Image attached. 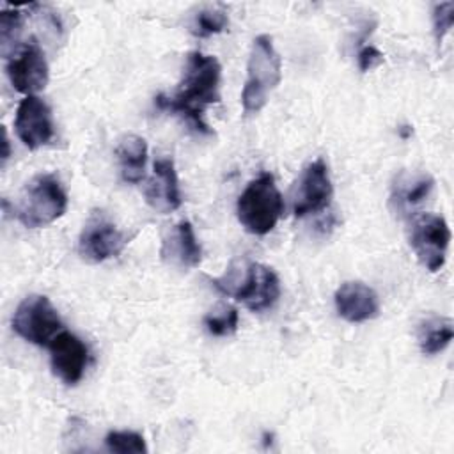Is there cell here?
I'll return each instance as SVG.
<instances>
[{
    "label": "cell",
    "mask_w": 454,
    "mask_h": 454,
    "mask_svg": "<svg viewBox=\"0 0 454 454\" xmlns=\"http://www.w3.org/2000/svg\"><path fill=\"white\" fill-rule=\"evenodd\" d=\"M452 319L450 317H431L426 319L419 328V346L424 355H436L443 351L452 340Z\"/></svg>",
    "instance_id": "18"
},
{
    "label": "cell",
    "mask_w": 454,
    "mask_h": 454,
    "mask_svg": "<svg viewBox=\"0 0 454 454\" xmlns=\"http://www.w3.org/2000/svg\"><path fill=\"white\" fill-rule=\"evenodd\" d=\"M356 59H358V67H360L362 73H367V71L378 67L380 64H383V53L378 48L371 46V44L362 46L358 50Z\"/></svg>",
    "instance_id": "24"
},
{
    "label": "cell",
    "mask_w": 454,
    "mask_h": 454,
    "mask_svg": "<svg viewBox=\"0 0 454 454\" xmlns=\"http://www.w3.org/2000/svg\"><path fill=\"white\" fill-rule=\"evenodd\" d=\"M332 197L333 186L328 165L323 158H316L303 168L300 176L293 199V213L296 218L319 213L330 206Z\"/></svg>",
    "instance_id": "10"
},
{
    "label": "cell",
    "mask_w": 454,
    "mask_h": 454,
    "mask_svg": "<svg viewBox=\"0 0 454 454\" xmlns=\"http://www.w3.org/2000/svg\"><path fill=\"white\" fill-rule=\"evenodd\" d=\"M160 255L165 262L179 268H195L202 261V248L188 220L176 223L163 238Z\"/></svg>",
    "instance_id": "15"
},
{
    "label": "cell",
    "mask_w": 454,
    "mask_h": 454,
    "mask_svg": "<svg viewBox=\"0 0 454 454\" xmlns=\"http://www.w3.org/2000/svg\"><path fill=\"white\" fill-rule=\"evenodd\" d=\"M67 207V195L55 174H37L21 195L20 222L28 229H39L59 220Z\"/></svg>",
    "instance_id": "5"
},
{
    "label": "cell",
    "mask_w": 454,
    "mask_h": 454,
    "mask_svg": "<svg viewBox=\"0 0 454 454\" xmlns=\"http://www.w3.org/2000/svg\"><path fill=\"white\" fill-rule=\"evenodd\" d=\"M236 213L239 223L250 234L264 236L273 231L284 213V200L270 172H261L247 184L238 197Z\"/></svg>",
    "instance_id": "4"
},
{
    "label": "cell",
    "mask_w": 454,
    "mask_h": 454,
    "mask_svg": "<svg viewBox=\"0 0 454 454\" xmlns=\"http://www.w3.org/2000/svg\"><path fill=\"white\" fill-rule=\"evenodd\" d=\"M14 128L28 149L46 145L53 137V119L46 101L37 96H25L18 105Z\"/></svg>",
    "instance_id": "11"
},
{
    "label": "cell",
    "mask_w": 454,
    "mask_h": 454,
    "mask_svg": "<svg viewBox=\"0 0 454 454\" xmlns=\"http://www.w3.org/2000/svg\"><path fill=\"white\" fill-rule=\"evenodd\" d=\"M282 80V60L275 50L273 39L266 34L257 35L252 43L247 80L241 92V105L247 115L257 114L264 108L270 94L278 87Z\"/></svg>",
    "instance_id": "3"
},
{
    "label": "cell",
    "mask_w": 454,
    "mask_h": 454,
    "mask_svg": "<svg viewBox=\"0 0 454 454\" xmlns=\"http://www.w3.org/2000/svg\"><path fill=\"white\" fill-rule=\"evenodd\" d=\"M23 27V14L18 9L2 11L0 14V37L2 44L7 46L11 39H14Z\"/></svg>",
    "instance_id": "23"
},
{
    "label": "cell",
    "mask_w": 454,
    "mask_h": 454,
    "mask_svg": "<svg viewBox=\"0 0 454 454\" xmlns=\"http://www.w3.org/2000/svg\"><path fill=\"white\" fill-rule=\"evenodd\" d=\"M239 314L236 307H222L204 317L206 330L215 337H227L238 330Z\"/></svg>",
    "instance_id": "20"
},
{
    "label": "cell",
    "mask_w": 454,
    "mask_h": 454,
    "mask_svg": "<svg viewBox=\"0 0 454 454\" xmlns=\"http://www.w3.org/2000/svg\"><path fill=\"white\" fill-rule=\"evenodd\" d=\"M145 200L158 213H170L181 206L179 179L172 158H158L145 184Z\"/></svg>",
    "instance_id": "14"
},
{
    "label": "cell",
    "mask_w": 454,
    "mask_h": 454,
    "mask_svg": "<svg viewBox=\"0 0 454 454\" xmlns=\"http://www.w3.org/2000/svg\"><path fill=\"white\" fill-rule=\"evenodd\" d=\"M12 330L32 344L50 346V342L64 330V323L48 296L30 294L16 307Z\"/></svg>",
    "instance_id": "6"
},
{
    "label": "cell",
    "mask_w": 454,
    "mask_h": 454,
    "mask_svg": "<svg viewBox=\"0 0 454 454\" xmlns=\"http://www.w3.org/2000/svg\"><path fill=\"white\" fill-rule=\"evenodd\" d=\"M333 301L337 314L349 323H364L380 314V300L376 291L358 280L340 284L335 291Z\"/></svg>",
    "instance_id": "13"
},
{
    "label": "cell",
    "mask_w": 454,
    "mask_h": 454,
    "mask_svg": "<svg viewBox=\"0 0 454 454\" xmlns=\"http://www.w3.org/2000/svg\"><path fill=\"white\" fill-rule=\"evenodd\" d=\"M126 243L128 236L115 223L101 213H92L80 232L78 252L83 261L98 264L121 254Z\"/></svg>",
    "instance_id": "9"
},
{
    "label": "cell",
    "mask_w": 454,
    "mask_h": 454,
    "mask_svg": "<svg viewBox=\"0 0 454 454\" xmlns=\"http://www.w3.org/2000/svg\"><path fill=\"white\" fill-rule=\"evenodd\" d=\"M222 66L213 55L192 51L186 57L183 78L174 92L167 98L158 94L154 105L170 114L181 115L195 131L211 135V128L204 121V112L209 105L220 99Z\"/></svg>",
    "instance_id": "1"
},
{
    "label": "cell",
    "mask_w": 454,
    "mask_h": 454,
    "mask_svg": "<svg viewBox=\"0 0 454 454\" xmlns=\"http://www.w3.org/2000/svg\"><path fill=\"white\" fill-rule=\"evenodd\" d=\"M450 229L442 215L420 213L410 225V247L420 264L429 271H438L447 259Z\"/></svg>",
    "instance_id": "7"
},
{
    "label": "cell",
    "mask_w": 454,
    "mask_h": 454,
    "mask_svg": "<svg viewBox=\"0 0 454 454\" xmlns=\"http://www.w3.org/2000/svg\"><path fill=\"white\" fill-rule=\"evenodd\" d=\"M105 445L112 452L119 454H142L147 452V445L142 434L135 431H110L105 436Z\"/></svg>",
    "instance_id": "21"
},
{
    "label": "cell",
    "mask_w": 454,
    "mask_h": 454,
    "mask_svg": "<svg viewBox=\"0 0 454 454\" xmlns=\"http://www.w3.org/2000/svg\"><path fill=\"white\" fill-rule=\"evenodd\" d=\"M117 160L121 167V176L126 183L137 184L145 176L147 163V142L140 135H124L117 144Z\"/></svg>",
    "instance_id": "17"
},
{
    "label": "cell",
    "mask_w": 454,
    "mask_h": 454,
    "mask_svg": "<svg viewBox=\"0 0 454 454\" xmlns=\"http://www.w3.org/2000/svg\"><path fill=\"white\" fill-rule=\"evenodd\" d=\"M434 179L424 172L403 170L395 176L390 192V204L397 213H408L422 204L433 192Z\"/></svg>",
    "instance_id": "16"
},
{
    "label": "cell",
    "mask_w": 454,
    "mask_h": 454,
    "mask_svg": "<svg viewBox=\"0 0 454 454\" xmlns=\"http://www.w3.org/2000/svg\"><path fill=\"white\" fill-rule=\"evenodd\" d=\"M227 27H229L227 12L223 9L207 7V9H202L195 14L192 32L197 37H209V35L223 32Z\"/></svg>",
    "instance_id": "19"
},
{
    "label": "cell",
    "mask_w": 454,
    "mask_h": 454,
    "mask_svg": "<svg viewBox=\"0 0 454 454\" xmlns=\"http://www.w3.org/2000/svg\"><path fill=\"white\" fill-rule=\"evenodd\" d=\"M5 71L12 87L25 96H35L50 80V67L44 51L35 39H30V43L14 50L7 60Z\"/></svg>",
    "instance_id": "8"
},
{
    "label": "cell",
    "mask_w": 454,
    "mask_h": 454,
    "mask_svg": "<svg viewBox=\"0 0 454 454\" xmlns=\"http://www.w3.org/2000/svg\"><path fill=\"white\" fill-rule=\"evenodd\" d=\"M4 138H2V167H5L9 156H11V147H9V138H7V129H2Z\"/></svg>",
    "instance_id": "25"
},
{
    "label": "cell",
    "mask_w": 454,
    "mask_h": 454,
    "mask_svg": "<svg viewBox=\"0 0 454 454\" xmlns=\"http://www.w3.org/2000/svg\"><path fill=\"white\" fill-rule=\"evenodd\" d=\"M454 23V2H440L433 9V32L436 37V43H442V39L450 32Z\"/></svg>",
    "instance_id": "22"
},
{
    "label": "cell",
    "mask_w": 454,
    "mask_h": 454,
    "mask_svg": "<svg viewBox=\"0 0 454 454\" xmlns=\"http://www.w3.org/2000/svg\"><path fill=\"white\" fill-rule=\"evenodd\" d=\"M211 284L252 312L271 309L280 296L278 275L273 268L261 262H234L222 277L211 278Z\"/></svg>",
    "instance_id": "2"
},
{
    "label": "cell",
    "mask_w": 454,
    "mask_h": 454,
    "mask_svg": "<svg viewBox=\"0 0 454 454\" xmlns=\"http://www.w3.org/2000/svg\"><path fill=\"white\" fill-rule=\"evenodd\" d=\"M48 348L55 376H59L66 385H76L82 380L89 360V351L83 340L74 333L62 330Z\"/></svg>",
    "instance_id": "12"
}]
</instances>
